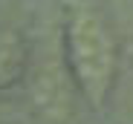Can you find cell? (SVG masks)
Instances as JSON below:
<instances>
[{
  "label": "cell",
  "instance_id": "2",
  "mask_svg": "<svg viewBox=\"0 0 133 124\" xmlns=\"http://www.w3.org/2000/svg\"><path fill=\"white\" fill-rule=\"evenodd\" d=\"M26 43L17 32H0V90L17 84L26 72Z\"/></svg>",
  "mask_w": 133,
  "mask_h": 124
},
{
  "label": "cell",
  "instance_id": "1",
  "mask_svg": "<svg viewBox=\"0 0 133 124\" xmlns=\"http://www.w3.org/2000/svg\"><path fill=\"white\" fill-rule=\"evenodd\" d=\"M64 40L72 81L93 107H101L116 75V40L107 23L90 6H75L66 17Z\"/></svg>",
  "mask_w": 133,
  "mask_h": 124
}]
</instances>
